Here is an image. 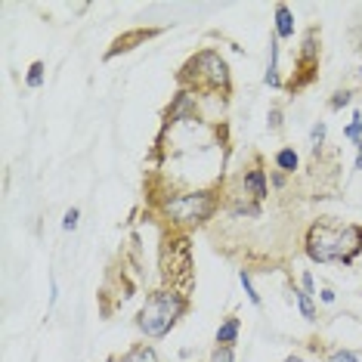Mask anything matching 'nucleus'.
Segmentation results:
<instances>
[{"instance_id": "obj_12", "label": "nucleus", "mask_w": 362, "mask_h": 362, "mask_svg": "<svg viewBox=\"0 0 362 362\" xmlns=\"http://www.w3.org/2000/svg\"><path fill=\"white\" fill-rule=\"evenodd\" d=\"M273 35L279 40H291L294 37V10L288 4L273 6Z\"/></svg>"}, {"instance_id": "obj_8", "label": "nucleus", "mask_w": 362, "mask_h": 362, "mask_svg": "<svg viewBox=\"0 0 362 362\" xmlns=\"http://www.w3.org/2000/svg\"><path fill=\"white\" fill-rule=\"evenodd\" d=\"M242 189L257 202L269 199V174L263 170L260 158H254V164H248V168L242 170Z\"/></svg>"}, {"instance_id": "obj_16", "label": "nucleus", "mask_w": 362, "mask_h": 362, "mask_svg": "<svg viewBox=\"0 0 362 362\" xmlns=\"http://www.w3.org/2000/svg\"><path fill=\"white\" fill-rule=\"evenodd\" d=\"M322 362H362V353L356 347H344V344H337V347H328Z\"/></svg>"}, {"instance_id": "obj_31", "label": "nucleus", "mask_w": 362, "mask_h": 362, "mask_svg": "<svg viewBox=\"0 0 362 362\" xmlns=\"http://www.w3.org/2000/svg\"><path fill=\"white\" fill-rule=\"evenodd\" d=\"M282 362H307V359H303V356H300V353H288V356H285Z\"/></svg>"}, {"instance_id": "obj_15", "label": "nucleus", "mask_w": 362, "mask_h": 362, "mask_svg": "<svg viewBox=\"0 0 362 362\" xmlns=\"http://www.w3.org/2000/svg\"><path fill=\"white\" fill-rule=\"evenodd\" d=\"M273 164H276V170H282V174L291 177L294 170L300 168V155H298V149H294V146H282V149H276Z\"/></svg>"}, {"instance_id": "obj_23", "label": "nucleus", "mask_w": 362, "mask_h": 362, "mask_svg": "<svg viewBox=\"0 0 362 362\" xmlns=\"http://www.w3.org/2000/svg\"><path fill=\"white\" fill-rule=\"evenodd\" d=\"M208 362H235V347H220V344H214L208 353Z\"/></svg>"}, {"instance_id": "obj_18", "label": "nucleus", "mask_w": 362, "mask_h": 362, "mask_svg": "<svg viewBox=\"0 0 362 362\" xmlns=\"http://www.w3.org/2000/svg\"><path fill=\"white\" fill-rule=\"evenodd\" d=\"M294 300H298V310H300V316L307 319V322H316V298H310L307 291H300V288H294Z\"/></svg>"}, {"instance_id": "obj_7", "label": "nucleus", "mask_w": 362, "mask_h": 362, "mask_svg": "<svg viewBox=\"0 0 362 362\" xmlns=\"http://www.w3.org/2000/svg\"><path fill=\"white\" fill-rule=\"evenodd\" d=\"M362 254V226L359 223H344L341 226V242H337V263L353 267Z\"/></svg>"}, {"instance_id": "obj_5", "label": "nucleus", "mask_w": 362, "mask_h": 362, "mask_svg": "<svg viewBox=\"0 0 362 362\" xmlns=\"http://www.w3.org/2000/svg\"><path fill=\"white\" fill-rule=\"evenodd\" d=\"M322 35H319L316 25H310L307 31H303L300 37V50H298V59H294V65H298V81L291 84V90H303L307 84H313L316 81V71H319V56H322Z\"/></svg>"}, {"instance_id": "obj_11", "label": "nucleus", "mask_w": 362, "mask_h": 362, "mask_svg": "<svg viewBox=\"0 0 362 362\" xmlns=\"http://www.w3.org/2000/svg\"><path fill=\"white\" fill-rule=\"evenodd\" d=\"M226 211L233 217H260V202L251 199L248 192H235V195H226Z\"/></svg>"}, {"instance_id": "obj_21", "label": "nucleus", "mask_w": 362, "mask_h": 362, "mask_svg": "<svg viewBox=\"0 0 362 362\" xmlns=\"http://www.w3.org/2000/svg\"><path fill=\"white\" fill-rule=\"evenodd\" d=\"M344 139H347V143H362V112H356L353 115V121L347 127H344Z\"/></svg>"}, {"instance_id": "obj_22", "label": "nucleus", "mask_w": 362, "mask_h": 362, "mask_svg": "<svg viewBox=\"0 0 362 362\" xmlns=\"http://www.w3.org/2000/svg\"><path fill=\"white\" fill-rule=\"evenodd\" d=\"M350 103H353V90H334L332 100H328V109H332V112H341V109H347Z\"/></svg>"}, {"instance_id": "obj_17", "label": "nucleus", "mask_w": 362, "mask_h": 362, "mask_svg": "<svg viewBox=\"0 0 362 362\" xmlns=\"http://www.w3.org/2000/svg\"><path fill=\"white\" fill-rule=\"evenodd\" d=\"M238 282H242L245 298H248V300L254 303V307H263V298H260L257 285H254V276H251V269H248V267H242V269H238Z\"/></svg>"}, {"instance_id": "obj_26", "label": "nucleus", "mask_w": 362, "mask_h": 362, "mask_svg": "<svg viewBox=\"0 0 362 362\" xmlns=\"http://www.w3.org/2000/svg\"><path fill=\"white\" fill-rule=\"evenodd\" d=\"M300 291H307L310 298H316V294H319V288H316V279H313V273H310V269H303V273H300Z\"/></svg>"}, {"instance_id": "obj_32", "label": "nucleus", "mask_w": 362, "mask_h": 362, "mask_svg": "<svg viewBox=\"0 0 362 362\" xmlns=\"http://www.w3.org/2000/svg\"><path fill=\"white\" fill-rule=\"evenodd\" d=\"M356 75H359V81H362V69H359V71H356Z\"/></svg>"}, {"instance_id": "obj_27", "label": "nucleus", "mask_w": 362, "mask_h": 362, "mask_svg": "<svg viewBox=\"0 0 362 362\" xmlns=\"http://www.w3.org/2000/svg\"><path fill=\"white\" fill-rule=\"evenodd\" d=\"M269 183H273V189H282L288 183V174H282V170H269Z\"/></svg>"}, {"instance_id": "obj_14", "label": "nucleus", "mask_w": 362, "mask_h": 362, "mask_svg": "<svg viewBox=\"0 0 362 362\" xmlns=\"http://www.w3.org/2000/svg\"><path fill=\"white\" fill-rule=\"evenodd\" d=\"M112 362H161V359H158V350L143 341V344H134L130 350H124L121 356H115Z\"/></svg>"}, {"instance_id": "obj_19", "label": "nucleus", "mask_w": 362, "mask_h": 362, "mask_svg": "<svg viewBox=\"0 0 362 362\" xmlns=\"http://www.w3.org/2000/svg\"><path fill=\"white\" fill-rule=\"evenodd\" d=\"M44 78H47V62L35 59V62L28 65V71H25V87L40 90V87H44Z\"/></svg>"}, {"instance_id": "obj_2", "label": "nucleus", "mask_w": 362, "mask_h": 362, "mask_svg": "<svg viewBox=\"0 0 362 362\" xmlns=\"http://www.w3.org/2000/svg\"><path fill=\"white\" fill-rule=\"evenodd\" d=\"M220 211V186L192 189V192H174L158 202V214L180 233L199 229L211 223L214 214Z\"/></svg>"}, {"instance_id": "obj_28", "label": "nucleus", "mask_w": 362, "mask_h": 362, "mask_svg": "<svg viewBox=\"0 0 362 362\" xmlns=\"http://www.w3.org/2000/svg\"><path fill=\"white\" fill-rule=\"evenodd\" d=\"M56 300H59V282H56V276H50V310L56 307Z\"/></svg>"}, {"instance_id": "obj_25", "label": "nucleus", "mask_w": 362, "mask_h": 362, "mask_svg": "<svg viewBox=\"0 0 362 362\" xmlns=\"http://www.w3.org/2000/svg\"><path fill=\"white\" fill-rule=\"evenodd\" d=\"M78 223H81V208H75V204H71V208L62 214V229H65V233H75Z\"/></svg>"}, {"instance_id": "obj_29", "label": "nucleus", "mask_w": 362, "mask_h": 362, "mask_svg": "<svg viewBox=\"0 0 362 362\" xmlns=\"http://www.w3.org/2000/svg\"><path fill=\"white\" fill-rule=\"evenodd\" d=\"M319 300H322V303H334L337 294L332 291V288H319Z\"/></svg>"}, {"instance_id": "obj_10", "label": "nucleus", "mask_w": 362, "mask_h": 362, "mask_svg": "<svg viewBox=\"0 0 362 362\" xmlns=\"http://www.w3.org/2000/svg\"><path fill=\"white\" fill-rule=\"evenodd\" d=\"M238 334H242V319H238L235 313H229V316L220 319L217 332H214V344H220V347H235Z\"/></svg>"}, {"instance_id": "obj_4", "label": "nucleus", "mask_w": 362, "mask_h": 362, "mask_svg": "<svg viewBox=\"0 0 362 362\" xmlns=\"http://www.w3.org/2000/svg\"><path fill=\"white\" fill-rule=\"evenodd\" d=\"M341 226L332 223V217L313 220L303 233V254L310 257V263H337V242H341Z\"/></svg>"}, {"instance_id": "obj_24", "label": "nucleus", "mask_w": 362, "mask_h": 362, "mask_svg": "<svg viewBox=\"0 0 362 362\" xmlns=\"http://www.w3.org/2000/svg\"><path fill=\"white\" fill-rule=\"evenodd\" d=\"M282 127H285V115H282L279 105H273V109L267 112V130H269V134H279Z\"/></svg>"}, {"instance_id": "obj_13", "label": "nucleus", "mask_w": 362, "mask_h": 362, "mask_svg": "<svg viewBox=\"0 0 362 362\" xmlns=\"http://www.w3.org/2000/svg\"><path fill=\"white\" fill-rule=\"evenodd\" d=\"M155 35V31H143V28H136V31H127V35H121L118 40L112 44V50L105 53V59H115L118 53H127V50H134V44H143V40H149Z\"/></svg>"}, {"instance_id": "obj_30", "label": "nucleus", "mask_w": 362, "mask_h": 362, "mask_svg": "<svg viewBox=\"0 0 362 362\" xmlns=\"http://www.w3.org/2000/svg\"><path fill=\"white\" fill-rule=\"evenodd\" d=\"M353 168H356V170H362V143L356 146V161H353Z\"/></svg>"}, {"instance_id": "obj_6", "label": "nucleus", "mask_w": 362, "mask_h": 362, "mask_svg": "<svg viewBox=\"0 0 362 362\" xmlns=\"http://www.w3.org/2000/svg\"><path fill=\"white\" fill-rule=\"evenodd\" d=\"M180 124H199V93L183 90V87H180V93L164 109V134Z\"/></svg>"}, {"instance_id": "obj_1", "label": "nucleus", "mask_w": 362, "mask_h": 362, "mask_svg": "<svg viewBox=\"0 0 362 362\" xmlns=\"http://www.w3.org/2000/svg\"><path fill=\"white\" fill-rule=\"evenodd\" d=\"M192 300L183 288L177 285H164L146 298V303L136 313V328L146 341H164L174 328L180 325V319L189 313Z\"/></svg>"}, {"instance_id": "obj_20", "label": "nucleus", "mask_w": 362, "mask_h": 362, "mask_svg": "<svg viewBox=\"0 0 362 362\" xmlns=\"http://www.w3.org/2000/svg\"><path fill=\"white\" fill-rule=\"evenodd\" d=\"M325 139H328V121H313V127H310V146H313V152H322V146H325Z\"/></svg>"}, {"instance_id": "obj_3", "label": "nucleus", "mask_w": 362, "mask_h": 362, "mask_svg": "<svg viewBox=\"0 0 362 362\" xmlns=\"http://www.w3.org/2000/svg\"><path fill=\"white\" fill-rule=\"evenodd\" d=\"M180 87L192 90L199 96H229L233 93V71H229L226 59L217 50L204 47L195 56H189L180 69Z\"/></svg>"}, {"instance_id": "obj_9", "label": "nucleus", "mask_w": 362, "mask_h": 362, "mask_svg": "<svg viewBox=\"0 0 362 362\" xmlns=\"http://www.w3.org/2000/svg\"><path fill=\"white\" fill-rule=\"evenodd\" d=\"M282 40L276 35H269V47H267V75H263V84L273 87V90H282L285 81H282Z\"/></svg>"}]
</instances>
